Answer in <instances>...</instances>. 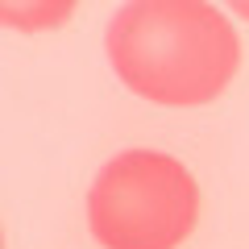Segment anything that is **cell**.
I'll return each instance as SVG.
<instances>
[{
	"instance_id": "4",
	"label": "cell",
	"mask_w": 249,
	"mask_h": 249,
	"mask_svg": "<svg viewBox=\"0 0 249 249\" xmlns=\"http://www.w3.org/2000/svg\"><path fill=\"white\" fill-rule=\"evenodd\" d=\"M232 13H237V17H245V21H249V0H237V4H232Z\"/></svg>"
},
{
	"instance_id": "1",
	"label": "cell",
	"mask_w": 249,
	"mask_h": 249,
	"mask_svg": "<svg viewBox=\"0 0 249 249\" xmlns=\"http://www.w3.org/2000/svg\"><path fill=\"white\" fill-rule=\"evenodd\" d=\"M112 71L150 104L196 108L216 100L241 67L232 21L204 0H133L104 34Z\"/></svg>"
},
{
	"instance_id": "3",
	"label": "cell",
	"mask_w": 249,
	"mask_h": 249,
	"mask_svg": "<svg viewBox=\"0 0 249 249\" xmlns=\"http://www.w3.org/2000/svg\"><path fill=\"white\" fill-rule=\"evenodd\" d=\"M71 13V4H9L4 9V21L13 25H25V29H37V25H54Z\"/></svg>"
},
{
	"instance_id": "2",
	"label": "cell",
	"mask_w": 249,
	"mask_h": 249,
	"mask_svg": "<svg viewBox=\"0 0 249 249\" xmlns=\"http://www.w3.org/2000/svg\"><path fill=\"white\" fill-rule=\"evenodd\" d=\"M199 220L196 175L158 150H124L88 191V229L104 249H178Z\"/></svg>"
}]
</instances>
